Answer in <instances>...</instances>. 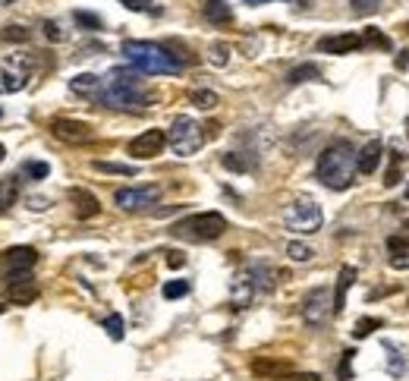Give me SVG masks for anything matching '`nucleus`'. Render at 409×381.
<instances>
[{"instance_id": "39448f33", "label": "nucleus", "mask_w": 409, "mask_h": 381, "mask_svg": "<svg viewBox=\"0 0 409 381\" xmlns=\"http://www.w3.org/2000/svg\"><path fill=\"white\" fill-rule=\"evenodd\" d=\"M167 145H170L173 155H179V157L195 155V151L205 145V127H199L186 113H179V117H173L170 129H167Z\"/></svg>"}, {"instance_id": "6e6552de", "label": "nucleus", "mask_w": 409, "mask_h": 381, "mask_svg": "<svg viewBox=\"0 0 409 381\" xmlns=\"http://www.w3.org/2000/svg\"><path fill=\"white\" fill-rule=\"evenodd\" d=\"M47 129H51V135L63 145H85L95 139V129H91L85 120H73V117H54Z\"/></svg>"}, {"instance_id": "4468645a", "label": "nucleus", "mask_w": 409, "mask_h": 381, "mask_svg": "<svg viewBox=\"0 0 409 381\" xmlns=\"http://www.w3.org/2000/svg\"><path fill=\"white\" fill-rule=\"evenodd\" d=\"M0 262L10 268V274H13V271H32V265L38 262V252L32 246H13L0 255Z\"/></svg>"}, {"instance_id": "09e8293b", "label": "nucleus", "mask_w": 409, "mask_h": 381, "mask_svg": "<svg viewBox=\"0 0 409 381\" xmlns=\"http://www.w3.org/2000/svg\"><path fill=\"white\" fill-rule=\"evenodd\" d=\"M403 199H406V202H409V183H406V189H403Z\"/></svg>"}, {"instance_id": "1a4fd4ad", "label": "nucleus", "mask_w": 409, "mask_h": 381, "mask_svg": "<svg viewBox=\"0 0 409 381\" xmlns=\"http://www.w3.org/2000/svg\"><path fill=\"white\" fill-rule=\"evenodd\" d=\"M331 312H334V303H331V290H327V287H315V290L305 293V299H302V322L309 325V328H321Z\"/></svg>"}, {"instance_id": "6ab92c4d", "label": "nucleus", "mask_w": 409, "mask_h": 381, "mask_svg": "<svg viewBox=\"0 0 409 381\" xmlns=\"http://www.w3.org/2000/svg\"><path fill=\"white\" fill-rule=\"evenodd\" d=\"M201 16L214 25H227L233 23V10L227 0H201Z\"/></svg>"}, {"instance_id": "3c124183", "label": "nucleus", "mask_w": 409, "mask_h": 381, "mask_svg": "<svg viewBox=\"0 0 409 381\" xmlns=\"http://www.w3.org/2000/svg\"><path fill=\"white\" fill-rule=\"evenodd\" d=\"M7 3H13V0H0V7H7Z\"/></svg>"}, {"instance_id": "4c0bfd02", "label": "nucleus", "mask_w": 409, "mask_h": 381, "mask_svg": "<svg viewBox=\"0 0 409 381\" xmlns=\"http://www.w3.org/2000/svg\"><path fill=\"white\" fill-rule=\"evenodd\" d=\"M387 252L390 255H400V252H409V237H387Z\"/></svg>"}, {"instance_id": "864d4df0", "label": "nucleus", "mask_w": 409, "mask_h": 381, "mask_svg": "<svg viewBox=\"0 0 409 381\" xmlns=\"http://www.w3.org/2000/svg\"><path fill=\"white\" fill-rule=\"evenodd\" d=\"M3 309H7V306H0V315H3Z\"/></svg>"}, {"instance_id": "79ce46f5", "label": "nucleus", "mask_w": 409, "mask_h": 381, "mask_svg": "<svg viewBox=\"0 0 409 381\" xmlns=\"http://www.w3.org/2000/svg\"><path fill=\"white\" fill-rule=\"evenodd\" d=\"M387 350L397 356V350L390 344H387ZM387 369H390V375H403V372H406V359H400V362H397V359H390V366H387Z\"/></svg>"}, {"instance_id": "a19ab883", "label": "nucleus", "mask_w": 409, "mask_h": 381, "mask_svg": "<svg viewBox=\"0 0 409 381\" xmlns=\"http://www.w3.org/2000/svg\"><path fill=\"white\" fill-rule=\"evenodd\" d=\"M378 3L381 0H353V10H356V13H372Z\"/></svg>"}, {"instance_id": "9d476101", "label": "nucleus", "mask_w": 409, "mask_h": 381, "mask_svg": "<svg viewBox=\"0 0 409 381\" xmlns=\"http://www.w3.org/2000/svg\"><path fill=\"white\" fill-rule=\"evenodd\" d=\"M164 145H167V133L164 129H145V133H139L129 142V155L139 157V161H151V157H157L164 151Z\"/></svg>"}, {"instance_id": "37998d69", "label": "nucleus", "mask_w": 409, "mask_h": 381, "mask_svg": "<svg viewBox=\"0 0 409 381\" xmlns=\"http://www.w3.org/2000/svg\"><path fill=\"white\" fill-rule=\"evenodd\" d=\"M390 268H397V271H406V268H409V252L390 255Z\"/></svg>"}, {"instance_id": "393cba45", "label": "nucleus", "mask_w": 409, "mask_h": 381, "mask_svg": "<svg viewBox=\"0 0 409 381\" xmlns=\"http://www.w3.org/2000/svg\"><path fill=\"white\" fill-rule=\"evenodd\" d=\"M95 171L113 173V177H135V173H139L133 164H117V161H95Z\"/></svg>"}, {"instance_id": "f257e3e1", "label": "nucleus", "mask_w": 409, "mask_h": 381, "mask_svg": "<svg viewBox=\"0 0 409 381\" xmlns=\"http://www.w3.org/2000/svg\"><path fill=\"white\" fill-rule=\"evenodd\" d=\"M98 105L111 107V111H142L151 105V95L145 91L139 73L129 69H111L107 79H101V91L95 98Z\"/></svg>"}, {"instance_id": "c9c22d12", "label": "nucleus", "mask_w": 409, "mask_h": 381, "mask_svg": "<svg viewBox=\"0 0 409 381\" xmlns=\"http://www.w3.org/2000/svg\"><path fill=\"white\" fill-rule=\"evenodd\" d=\"M32 32L25 29V25H7V32H3V41H29Z\"/></svg>"}, {"instance_id": "e433bc0d", "label": "nucleus", "mask_w": 409, "mask_h": 381, "mask_svg": "<svg viewBox=\"0 0 409 381\" xmlns=\"http://www.w3.org/2000/svg\"><path fill=\"white\" fill-rule=\"evenodd\" d=\"M400 167H403V155H400V151H394V164H390V171H387V177H384V186H397V179H400Z\"/></svg>"}, {"instance_id": "4be33fe9", "label": "nucleus", "mask_w": 409, "mask_h": 381, "mask_svg": "<svg viewBox=\"0 0 409 381\" xmlns=\"http://www.w3.org/2000/svg\"><path fill=\"white\" fill-rule=\"evenodd\" d=\"M16 199H19V183L13 177H3L0 179V215H7L16 205Z\"/></svg>"}, {"instance_id": "ddd939ff", "label": "nucleus", "mask_w": 409, "mask_h": 381, "mask_svg": "<svg viewBox=\"0 0 409 381\" xmlns=\"http://www.w3.org/2000/svg\"><path fill=\"white\" fill-rule=\"evenodd\" d=\"M255 296H258V290H255L252 277L245 274V271L233 277V287H230V303H233V309H249Z\"/></svg>"}, {"instance_id": "cd10ccee", "label": "nucleus", "mask_w": 409, "mask_h": 381, "mask_svg": "<svg viewBox=\"0 0 409 381\" xmlns=\"http://www.w3.org/2000/svg\"><path fill=\"white\" fill-rule=\"evenodd\" d=\"M362 38V45H372V47H381V51H390V38L384 35V32L381 29H365V35H359Z\"/></svg>"}, {"instance_id": "de8ad7c7", "label": "nucleus", "mask_w": 409, "mask_h": 381, "mask_svg": "<svg viewBox=\"0 0 409 381\" xmlns=\"http://www.w3.org/2000/svg\"><path fill=\"white\" fill-rule=\"evenodd\" d=\"M249 7H261V3H274V0H245Z\"/></svg>"}, {"instance_id": "8fccbe9b", "label": "nucleus", "mask_w": 409, "mask_h": 381, "mask_svg": "<svg viewBox=\"0 0 409 381\" xmlns=\"http://www.w3.org/2000/svg\"><path fill=\"white\" fill-rule=\"evenodd\" d=\"M3 157H7V149H3V145H0V161H3Z\"/></svg>"}, {"instance_id": "c756f323", "label": "nucleus", "mask_w": 409, "mask_h": 381, "mask_svg": "<svg viewBox=\"0 0 409 381\" xmlns=\"http://www.w3.org/2000/svg\"><path fill=\"white\" fill-rule=\"evenodd\" d=\"M104 331H107V337L111 340H123V334H126V325H123V315H107L104 318Z\"/></svg>"}, {"instance_id": "f704fd0d", "label": "nucleus", "mask_w": 409, "mask_h": 381, "mask_svg": "<svg viewBox=\"0 0 409 381\" xmlns=\"http://www.w3.org/2000/svg\"><path fill=\"white\" fill-rule=\"evenodd\" d=\"M353 359H356V350H346L340 356V366H337V378H340V381L353 378Z\"/></svg>"}, {"instance_id": "bb28decb", "label": "nucleus", "mask_w": 409, "mask_h": 381, "mask_svg": "<svg viewBox=\"0 0 409 381\" xmlns=\"http://www.w3.org/2000/svg\"><path fill=\"white\" fill-rule=\"evenodd\" d=\"M378 328H384V322H381V318H372V315H365V318H359L356 322L353 337H356V340H365V337L372 334V331H378Z\"/></svg>"}, {"instance_id": "c85d7f7f", "label": "nucleus", "mask_w": 409, "mask_h": 381, "mask_svg": "<svg viewBox=\"0 0 409 381\" xmlns=\"http://www.w3.org/2000/svg\"><path fill=\"white\" fill-rule=\"evenodd\" d=\"M287 255H290L293 262H312L315 249L309 246V243H299V239H293L290 246H287Z\"/></svg>"}, {"instance_id": "dca6fc26", "label": "nucleus", "mask_w": 409, "mask_h": 381, "mask_svg": "<svg viewBox=\"0 0 409 381\" xmlns=\"http://www.w3.org/2000/svg\"><path fill=\"white\" fill-rule=\"evenodd\" d=\"M7 293H10V299H13V306H32L38 299V284L32 281V274H25V277H19V281H10Z\"/></svg>"}, {"instance_id": "423d86ee", "label": "nucleus", "mask_w": 409, "mask_h": 381, "mask_svg": "<svg viewBox=\"0 0 409 381\" xmlns=\"http://www.w3.org/2000/svg\"><path fill=\"white\" fill-rule=\"evenodd\" d=\"M283 224H287V230L309 237V233L321 230V224H324V211H321V205L312 202V199H296L290 208L283 211Z\"/></svg>"}, {"instance_id": "7c9ffc66", "label": "nucleus", "mask_w": 409, "mask_h": 381, "mask_svg": "<svg viewBox=\"0 0 409 381\" xmlns=\"http://www.w3.org/2000/svg\"><path fill=\"white\" fill-rule=\"evenodd\" d=\"M73 19L82 25V29H89V32H101V29H104V23H101V16L85 13V10H76V13H73Z\"/></svg>"}, {"instance_id": "20e7f679", "label": "nucleus", "mask_w": 409, "mask_h": 381, "mask_svg": "<svg viewBox=\"0 0 409 381\" xmlns=\"http://www.w3.org/2000/svg\"><path fill=\"white\" fill-rule=\"evenodd\" d=\"M170 233L179 239H192V243H211V239L227 233V217L221 211H199V215H189L183 221H177L170 227Z\"/></svg>"}, {"instance_id": "f03ea898", "label": "nucleus", "mask_w": 409, "mask_h": 381, "mask_svg": "<svg viewBox=\"0 0 409 381\" xmlns=\"http://www.w3.org/2000/svg\"><path fill=\"white\" fill-rule=\"evenodd\" d=\"M315 177L321 179V186L334 189V193H340V189H350L353 179H356V149H353L346 139H337V142H331L318 155Z\"/></svg>"}, {"instance_id": "aec40b11", "label": "nucleus", "mask_w": 409, "mask_h": 381, "mask_svg": "<svg viewBox=\"0 0 409 381\" xmlns=\"http://www.w3.org/2000/svg\"><path fill=\"white\" fill-rule=\"evenodd\" d=\"M69 91L79 98H98V91H101V79H98L95 73H79L69 79Z\"/></svg>"}, {"instance_id": "58836bf2", "label": "nucleus", "mask_w": 409, "mask_h": 381, "mask_svg": "<svg viewBox=\"0 0 409 381\" xmlns=\"http://www.w3.org/2000/svg\"><path fill=\"white\" fill-rule=\"evenodd\" d=\"M120 3H123L126 10H135V13H148V10H155L151 7L155 0H120Z\"/></svg>"}, {"instance_id": "b1692460", "label": "nucleus", "mask_w": 409, "mask_h": 381, "mask_svg": "<svg viewBox=\"0 0 409 381\" xmlns=\"http://www.w3.org/2000/svg\"><path fill=\"white\" fill-rule=\"evenodd\" d=\"M221 164L227 167V171H233V173H249L255 167V161H249V157L239 155V151H227V155L221 157Z\"/></svg>"}, {"instance_id": "f3484780", "label": "nucleus", "mask_w": 409, "mask_h": 381, "mask_svg": "<svg viewBox=\"0 0 409 381\" xmlns=\"http://www.w3.org/2000/svg\"><path fill=\"white\" fill-rule=\"evenodd\" d=\"M356 277H359V271L353 268V265H343L340 268V274H337V287H334V293H331L334 312H343V306H346V290L356 284Z\"/></svg>"}, {"instance_id": "0eeeda50", "label": "nucleus", "mask_w": 409, "mask_h": 381, "mask_svg": "<svg viewBox=\"0 0 409 381\" xmlns=\"http://www.w3.org/2000/svg\"><path fill=\"white\" fill-rule=\"evenodd\" d=\"M157 199H161V186H123L113 193V205L120 211H129V215L155 208Z\"/></svg>"}, {"instance_id": "2f4dec72", "label": "nucleus", "mask_w": 409, "mask_h": 381, "mask_svg": "<svg viewBox=\"0 0 409 381\" xmlns=\"http://www.w3.org/2000/svg\"><path fill=\"white\" fill-rule=\"evenodd\" d=\"M208 60L214 63V67H227V63H230V47L221 45V41H214V45L208 47Z\"/></svg>"}, {"instance_id": "72a5a7b5", "label": "nucleus", "mask_w": 409, "mask_h": 381, "mask_svg": "<svg viewBox=\"0 0 409 381\" xmlns=\"http://www.w3.org/2000/svg\"><path fill=\"white\" fill-rule=\"evenodd\" d=\"M161 293H164V299H179V296H186V293H189V281H167Z\"/></svg>"}, {"instance_id": "a18cd8bd", "label": "nucleus", "mask_w": 409, "mask_h": 381, "mask_svg": "<svg viewBox=\"0 0 409 381\" xmlns=\"http://www.w3.org/2000/svg\"><path fill=\"white\" fill-rule=\"evenodd\" d=\"M287 381H321L318 378V375H315V372H299V375H287Z\"/></svg>"}, {"instance_id": "5701e85b", "label": "nucleus", "mask_w": 409, "mask_h": 381, "mask_svg": "<svg viewBox=\"0 0 409 381\" xmlns=\"http://www.w3.org/2000/svg\"><path fill=\"white\" fill-rule=\"evenodd\" d=\"M315 79H321V69L315 67V63H299V67H293L290 73H287V83H290V85L315 83Z\"/></svg>"}, {"instance_id": "ea45409f", "label": "nucleus", "mask_w": 409, "mask_h": 381, "mask_svg": "<svg viewBox=\"0 0 409 381\" xmlns=\"http://www.w3.org/2000/svg\"><path fill=\"white\" fill-rule=\"evenodd\" d=\"M41 29H45L47 41H60V38H63V32H60V25H57V23H51V19H47V23L41 25Z\"/></svg>"}, {"instance_id": "a211bd4d", "label": "nucleus", "mask_w": 409, "mask_h": 381, "mask_svg": "<svg viewBox=\"0 0 409 381\" xmlns=\"http://www.w3.org/2000/svg\"><path fill=\"white\" fill-rule=\"evenodd\" d=\"M293 369H290V362H283V359H252V375H258V378H268V381H274V378H287Z\"/></svg>"}, {"instance_id": "603ef678", "label": "nucleus", "mask_w": 409, "mask_h": 381, "mask_svg": "<svg viewBox=\"0 0 409 381\" xmlns=\"http://www.w3.org/2000/svg\"><path fill=\"white\" fill-rule=\"evenodd\" d=\"M406 135H409V117H406Z\"/></svg>"}, {"instance_id": "c03bdc74", "label": "nucleus", "mask_w": 409, "mask_h": 381, "mask_svg": "<svg viewBox=\"0 0 409 381\" xmlns=\"http://www.w3.org/2000/svg\"><path fill=\"white\" fill-rule=\"evenodd\" d=\"M167 265H170V268H183V265H186V259H183V252H177V249H173V252H167Z\"/></svg>"}, {"instance_id": "a878e982", "label": "nucleus", "mask_w": 409, "mask_h": 381, "mask_svg": "<svg viewBox=\"0 0 409 381\" xmlns=\"http://www.w3.org/2000/svg\"><path fill=\"white\" fill-rule=\"evenodd\" d=\"M192 105L199 107V111H211V107L221 105V98H217V91H211V89H199V91H192Z\"/></svg>"}, {"instance_id": "412c9836", "label": "nucleus", "mask_w": 409, "mask_h": 381, "mask_svg": "<svg viewBox=\"0 0 409 381\" xmlns=\"http://www.w3.org/2000/svg\"><path fill=\"white\" fill-rule=\"evenodd\" d=\"M29 85V76L19 73L13 67H0V95H13V91H23Z\"/></svg>"}, {"instance_id": "f8f14e48", "label": "nucleus", "mask_w": 409, "mask_h": 381, "mask_svg": "<svg viewBox=\"0 0 409 381\" xmlns=\"http://www.w3.org/2000/svg\"><path fill=\"white\" fill-rule=\"evenodd\" d=\"M362 47V38L353 35V32H343V35H327L318 41L321 54H353Z\"/></svg>"}, {"instance_id": "9b49d317", "label": "nucleus", "mask_w": 409, "mask_h": 381, "mask_svg": "<svg viewBox=\"0 0 409 381\" xmlns=\"http://www.w3.org/2000/svg\"><path fill=\"white\" fill-rule=\"evenodd\" d=\"M67 195H69V205H73V215L79 217V221H91V217L101 215V202H98L95 193H89V189H82V186H73Z\"/></svg>"}, {"instance_id": "473e14b6", "label": "nucleus", "mask_w": 409, "mask_h": 381, "mask_svg": "<svg viewBox=\"0 0 409 381\" xmlns=\"http://www.w3.org/2000/svg\"><path fill=\"white\" fill-rule=\"evenodd\" d=\"M23 173L25 177H32V179H45L47 173H51V164H47V161H25Z\"/></svg>"}, {"instance_id": "49530a36", "label": "nucleus", "mask_w": 409, "mask_h": 381, "mask_svg": "<svg viewBox=\"0 0 409 381\" xmlns=\"http://www.w3.org/2000/svg\"><path fill=\"white\" fill-rule=\"evenodd\" d=\"M397 67H400V69L409 67V51H403V57H397Z\"/></svg>"}, {"instance_id": "7ed1b4c3", "label": "nucleus", "mask_w": 409, "mask_h": 381, "mask_svg": "<svg viewBox=\"0 0 409 381\" xmlns=\"http://www.w3.org/2000/svg\"><path fill=\"white\" fill-rule=\"evenodd\" d=\"M120 54L145 76H177L183 69V60L177 54H170V47L155 45V41H135V38H129V41H123Z\"/></svg>"}, {"instance_id": "2eb2a0df", "label": "nucleus", "mask_w": 409, "mask_h": 381, "mask_svg": "<svg viewBox=\"0 0 409 381\" xmlns=\"http://www.w3.org/2000/svg\"><path fill=\"white\" fill-rule=\"evenodd\" d=\"M381 155H384V145H381L378 139H372L362 151H356V173L372 177V173L378 171V164H381Z\"/></svg>"}]
</instances>
